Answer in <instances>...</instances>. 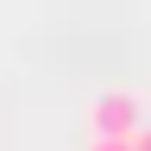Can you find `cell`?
Listing matches in <instances>:
<instances>
[{
	"mask_svg": "<svg viewBox=\"0 0 151 151\" xmlns=\"http://www.w3.org/2000/svg\"><path fill=\"white\" fill-rule=\"evenodd\" d=\"M88 126H94V139H132L139 132V101L132 94H101L88 107Z\"/></svg>",
	"mask_w": 151,
	"mask_h": 151,
	"instance_id": "6da1fadb",
	"label": "cell"
},
{
	"mask_svg": "<svg viewBox=\"0 0 151 151\" xmlns=\"http://www.w3.org/2000/svg\"><path fill=\"white\" fill-rule=\"evenodd\" d=\"M88 151H132V139H94Z\"/></svg>",
	"mask_w": 151,
	"mask_h": 151,
	"instance_id": "7a4b0ae2",
	"label": "cell"
},
{
	"mask_svg": "<svg viewBox=\"0 0 151 151\" xmlns=\"http://www.w3.org/2000/svg\"><path fill=\"white\" fill-rule=\"evenodd\" d=\"M132 151H151V132H132Z\"/></svg>",
	"mask_w": 151,
	"mask_h": 151,
	"instance_id": "3957f363",
	"label": "cell"
}]
</instances>
